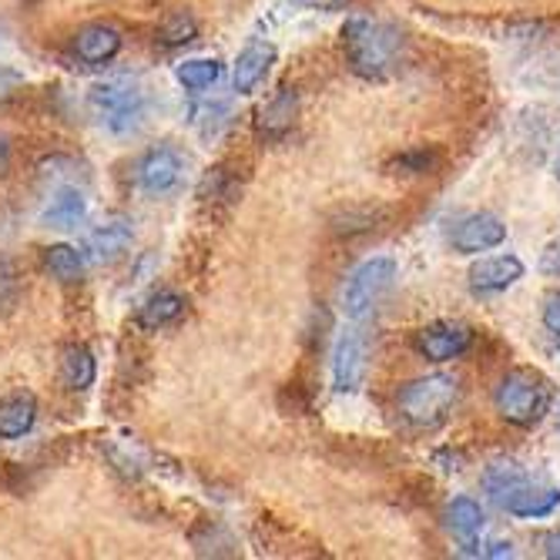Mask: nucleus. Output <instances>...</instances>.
<instances>
[{
	"label": "nucleus",
	"mask_w": 560,
	"mask_h": 560,
	"mask_svg": "<svg viewBox=\"0 0 560 560\" xmlns=\"http://www.w3.org/2000/svg\"><path fill=\"white\" fill-rule=\"evenodd\" d=\"M342 50L352 74L366 81H383L399 68L402 34L393 24L373 18H349L342 27Z\"/></svg>",
	"instance_id": "1"
},
{
	"label": "nucleus",
	"mask_w": 560,
	"mask_h": 560,
	"mask_svg": "<svg viewBox=\"0 0 560 560\" xmlns=\"http://www.w3.org/2000/svg\"><path fill=\"white\" fill-rule=\"evenodd\" d=\"M483 490L500 506V511H506L511 517H521V521L550 517L557 506H560V490L557 487H547V483H537L514 460H500V464L487 467Z\"/></svg>",
	"instance_id": "2"
},
{
	"label": "nucleus",
	"mask_w": 560,
	"mask_h": 560,
	"mask_svg": "<svg viewBox=\"0 0 560 560\" xmlns=\"http://www.w3.org/2000/svg\"><path fill=\"white\" fill-rule=\"evenodd\" d=\"M456 399H460V383L446 373H430V376L410 380L396 393V410L410 427L433 430L453 413Z\"/></svg>",
	"instance_id": "3"
},
{
	"label": "nucleus",
	"mask_w": 560,
	"mask_h": 560,
	"mask_svg": "<svg viewBox=\"0 0 560 560\" xmlns=\"http://www.w3.org/2000/svg\"><path fill=\"white\" fill-rule=\"evenodd\" d=\"M88 112L105 131L128 135L144 118V91L135 78H108L88 91Z\"/></svg>",
	"instance_id": "4"
},
{
	"label": "nucleus",
	"mask_w": 560,
	"mask_h": 560,
	"mask_svg": "<svg viewBox=\"0 0 560 560\" xmlns=\"http://www.w3.org/2000/svg\"><path fill=\"white\" fill-rule=\"evenodd\" d=\"M547 406H550V389L544 386L540 376H534L527 370L506 373L493 386V410L503 423H511V427L527 430V427L540 423Z\"/></svg>",
	"instance_id": "5"
},
{
	"label": "nucleus",
	"mask_w": 560,
	"mask_h": 560,
	"mask_svg": "<svg viewBox=\"0 0 560 560\" xmlns=\"http://www.w3.org/2000/svg\"><path fill=\"white\" fill-rule=\"evenodd\" d=\"M396 276H399V269H396V262L389 256L366 259L360 269L349 276V282L342 289V313H346V319H352V323L370 319L380 310V305L386 302V295L393 292Z\"/></svg>",
	"instance_id": "6"
},
{
	"label": "nucleus",
	"mask_w": 560,
	"mask_h": 560,
	"mask_svg": "<svg viewBox=\"0 0 560 560\" xmlns=\"http://www.w3.org/2000/svg\"><path fill=\"white\" fill-rule=\"evenodd\" d=\"M182 178H185V159L172 144L148 148L135 165V182L151 198H162V195L175 191L182 185Z\"/></svg>",
	"instance_id": "7"
},
{
	"label": "nucleus",
	"mask_w": 560,
	"mask_h": 560,
	"mask_svg": "<svg viewBox=\"0 0 560 560\" xmlns=\"http://www.w3.org/2000/svg\"><path fill=\"white\" fill-rule=\"evenodd\" d=\"M470 346H474V329L460 323H433L417 329L413 336V349L427 363H453L464 352H470Z\"/></svg>",
	"instance_id": "8"
},
{
	"label": "nucleus",
	"mask_w": 560,
	"mask_h": 560,
	"mask_svg": "<svg viewBox=\"0 0 560 560\" xmlns=\"http://www.w3.org/2000/svg\"><path fill=\"white\" fill-rule=\"evenodd\" d=\"M503 242H506V225L493 212L464 215L450 232V245L460 252V256H480V252H490Z\"/></svg>",
	"instance_id": "9"
},
{
	"label": "nucleus",
	"mask_w": 560,
	"mask_h": 560,
	"mask_svg": "<svg viewBox=\"0 0 560 560\" xmlns=\"http://www.w3.org/2000/svg\"><path fill=\"white\" fill-rule=\"evenodd\" d=\"M366 339L349 329L339 336L336 352H332V383L339 393H355L366 380Z\"/></svg>",
	"instance_id": "10"
},
{
	"label": "nucleus",
	"mask_w": 560,
	"mask_h": 560,
	"mask_svg": "<svg viewBox=\"0 0 560 560\" xmlns=\"http://www.w3.org/2000/svg\"><path fill=\"white\" fill-rule=\"evenodd\" d=\"M135 245V229L128 219H112V222H101L91 235H88V259L101 262V266H112L118 259L128 256V248Z\"/></svg>",
	"instance_id": "11"
},
{
	"label": "nucleus",
	"mask_w": 560,
	"mask_h": 560,
	"mask_svg": "<svg viewBox=\"0 0 560 560\" xmlns=\"http://www.w3.org/2000/svg\"><path fill=\"white\" fill-rule=\"evenodd\" d=\"M524 262L517 256H490V259H480L467 279H470V289L477 295H497V292H506L511 285H517L524 279Z\"/></svg>",
	"instance_id": "12"
},
{
	"label": "nucleus",
	"mask_w": 560,
	"mask_h": 560,
	"mask_svg": "<svg viewBox=\"0 0 560 560\" xmlns=\"http://www.w3.org/2000/svg\"><path fill=\"white\" fill-rule=\"evenodd\" d=\"M88 215V195L78 185H58L50 191L47 206L40 212V222L50 229H78Z\"/></svg>",
	"instance_id": "13"
},
{
	"label": "nucleus",
	"mask_w": 560,
	"mask_h": 560,
	"mask_svg": "<svg viewBox=\"0 0 560 560\" xmlns=\"http://www.w3.org/2000/svg\"><path fill=\"white\" fill-rule=\"evenodd\" d=\"M121 34L112 24H88L74 34V55L84 65H108L118 58Z\"/></svg>",
	"instance_id": "14"
},
{
	"label": "nucleus",
	"mask_w": 560,
	"mask_h": 560,
	"mask_svg": "<svg viewBox=\"0 0 560 560\" xmlns=\"http://www.w3.org/2000/svg\"><path fill=\"white\" fill-rule=\"evenodd\" d=\"M272 61H276V47L266 44V40H252V44L242 50V55H238L235 71H232L235 91H238V94H252V91H256V88L266 81Z\"/></svg>",
	"instance_id": "15"
},
{
	"label": "nucleus",
	"mask_w": 560,
	"mask_h": 560,
	"mask_svg": "<svg viewBox=\"0 0 560 560\" xmlns=\"http://www.w3.org/2000/svg\"><path fill=\"white\" fill-rule=\"evenodd\" d=\"M443 524L446 530L456 537V540H464V544H474L483 527H487V517H483V506L470 497H453L446 503V511H443Z\"/></svg>",
	"instance_id": "16"
},
{
	"label": "nucleus",
	"mask_w": 560,
	"mask_h": 560,
	"mask_svg": "<svg viewBox=\"0 0 560 560\" xmlns=\"http://www.w3.org/2000/svg\"><path fill=\"white\" fill-rule=\"evenodd\" d=\"M295 115H299V94L292 88H279L259 108V121H256L259 135H266V138L285 135L295 125Z\"/></svg>",
	"instance_id": "17"
},
{
	"label": "nucleus",
	"mask_w": 560,
	"mask_h": 560,
	"mask_svg": "<svg viewBox=\"0 0 560 560\" xmlns=\"http://www.w3.org/2000/svg\"><path fill=\"white\" fill-rule=\"evenodd\" d=\"M185 316V299L178 292H155L141 310H138V326L141 329H165Z\"/></svg>",
	"instance_id": "18"
},
{
	"label": "nucleus",
	"mask_w": 560,
	"mask_h": 560,
	"mask_svg": "<svg viewBox=\"0 0 560 560\" xmlns=\"http://www.w3.org/2000/svg\"><path fill=\"white\" fill-rule=\"evenodd\" d=\"M44 269L58 282L74 285L84 279V252L78 245H68V242L50 245V248H44Z\"/></svg>",
	"instance_id": "19"
},
{
	"label": "nucleus",
	"mask_w": 560,
	"mask_h": 560,
	"mask_svg": "<svg viewBox=\"0 0 560 560\" xmlns=\"http://www.w3.org/2000/svg\"><path fill=\"white\" fill-rule=\"evenodd\" d=\"M37 420V406L31 396H11L0 402V440H18L24 433H31Z\"/></svg>",
	"instance_id": "20"
},
{
	"label": "nucleus",
	"mask_w": 560,
	"mask_h": 560,
	"mask_svg": "<svg viewBox=\"0 0 560 560\" xmlns=\"http://www.w3.org/2000/svg\"><path fill=\"white\" fill-rule=\"evenodd\" d=\"M94 373H97V366H94V355L88 346L74 342L61 352V380L68 389H78V393L88 389L94 383Z\"/></svg>",
	"instance_id": "21"
},
{
	"label": "nucleus",
	"mask_w": 560,
	"mask_h": 560,
	"mask_svg": "<svg viewBox=\"0 0 560 560\" xmlns=\"http://www.w3.org/2000/svg\"><path fill=\"white\" fill-rule=\"evenodd\" d=\"M219 78H222V65H219L215 58H191V61L178 65V81H182L188 91H195V94L215 88Z\"/></svg>",
	"instance_id": "22"
},
{
	"label": "nucleus",
	"mask_w": 560,
	"mask_h": 560,
	"mask_svg": "<svg viewBox=\"0 0 560 560\" xmlns=\"http://www.w3.org/2000/svg\"><path fill=\"white\" fill-rule=\"evenodd\" d=\"M195 34H198V24L188 11H172L159 27V40L165 47H182V44L195 40Z\"/></svg>",
	"instance_id": "23"
},
{
	"label": "nucleus",
	"mask_w": 560,
	"mask_h": 560,
	"mask_svg": "<svg viewBox=\"0 0 560 560\" xmlns=\"http://www.w3.org/2000/svg\"><path fill=\"white\" fill-rule=\"evenodd\" d=\"M436 151H430V148H413V151H406V155H399L393 165L402 172V175H423V172H430V168H436Z\"/></svg>",
	"instance_id": "24"
},
{
	"label": "nucleus",
	"mask_w": 560,
	"mask_h": 560,
	"mask_svg": "<svg viewBox=\"0 0 560 560\" xmlns=\"http://www.w3.org/2000/svg\"><path fill=\"white\" fill-rule=\"evenodd\" d=\"M18 295H21V285H18V272L14 266L0 256V313H11L18 305Z\"/></svg>",
	"instance_id": "25"
},
{
	"label": "nucleus",
	"mask_w": 560,
	"mask_h": 560,
	"mask_svg": "<svg viewBox=\"0 0 560 560\" xmlns=\"http://www.w3.org/2000/svg\"><path fill=\"white\" fill-rule=\"evenodd\" d=\"M540 323H544V329H547L550 336H560V289H557V292H550V295L544 299Z\"/></svg>",
	"instance_id": "26"
},
{
	"label": "nucleus",
	"mask_w": 560,
	"mask_h": 560,
	"mask_svg": "<svg viewBox=\"0 0 560 560\" xmlns=\"http://www.w3.org/2000/svg\"><path fill=\"white\" fill-rule=\"evenodd\" d=\"M21 88H24V74L14 71V68H8V65H0V105H4V101H11Z\"/></svg>",
	"instance_id": "27"
},
{
	"label": "nucleus",
	"mask_w": 560,
	"mask_h": 560,
	"mask_svg": "<svg viewBox=\"0 0 560 560\" xmlns=\"http://www.w3.org/2000/svg\"><path fill=\"white\" fill-rule=\"evenodd\" d=\"M8 165H11V138L0 135V175L8 172Z\"/></svg>",
	"instance_id": "28"
},
{
	"label": "nucleus",
	"mask_w": 560,
	"mask_h": 560,
	"mask_svg": "<svg viewBox=\"0 0 560 560\" xmlns=\"http://www.w3.org/2000/svg\"><path fill=\"white\" fill-rule=\"evenodd\" d=\"M544 553H547L550 560H560V530H553V534L544 540Z\"/></svg>",
	"instance_id": "29"
},
{
	"label": "nucleus",
	"mask_w": 560,
	"mask_h": 560,
	"mask_svg": "<svg viewBox=\"0 0 560 560\" xmlns=\"http://www.w3.org/2000/svg\"><path fill=\"white\" fill-rule=\"evenodd\" d=\"M553 175H557V182H560V148H557V159H553Z\"/></svg>",
	"instance_id": "30"
},
{
	"label": "nucleus",
	"mask_w": 560,
	"mask_h": 560,
	"mask_svg": "<svg viewBox=\"0 0 560 560\" xmlns=\"http://www.w3.org/2000/svg\"><path fill=\"white\" fill-rule=\"evenodd\" d=\"M0 34H4V24H0Z\"/></svg>",
	"instance_id": "31"
},
{
	"label": "nucleus",
	"mask_w": 560,
	"mask_h": 560,
	"mask_svg": "<svg viewBox=\"0 0 560 560\" xmlns=\"http://www.w3.org/2000/svg\"><path fill=\"white\" fill-rule=\"evenodd\" d=\"M27 4H34V0H27Z\"/></svg>",
	"instance_id": "32"
}]
</instances>
